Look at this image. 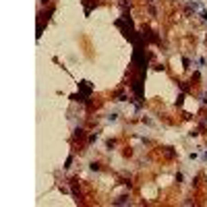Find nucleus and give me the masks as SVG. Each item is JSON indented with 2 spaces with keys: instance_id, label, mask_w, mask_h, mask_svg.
<instances>
[{
  "instance_id": "obj_1",
  "label": "nucleus",
  "mask_w": 207,
  "mask_h": 207,
  "mask_svg": "<svg viewBox=\"0 0 207 207\" xmlns=\"http://www.w3.org/2000/svg\"><path fill=\"white\" fill-rule=\"evenodd\" d=\"M114 203H116V205H120V203H126V197H120V199H118V201H114Z\"/></svg>"
}]
</instances>
